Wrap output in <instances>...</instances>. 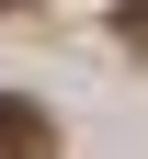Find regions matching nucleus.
Returning <instances> with one entry per match:
<instances>
[{
	"label": "nucleus",
	"instance_id": "3",
	"mask_svg": "<svg viewBox=\"0 0 148 159\" xmlns=\"http://www.w3.org/2000/svg\"><path fill=\"white\" fill-rule=\"evenodd\" d=\"M0 11H23V0H0Z\"/></svg>",
	"mask_w": 148,
	"mask_h": 159
},
{
	"label": "nucleus",
	"instance_id": "1",
	"mask_svg": "<svg viewBox=\"0 0 148 159\" xmlns=\"http://www.w3.org/2000/svg\"><path fill=\"white\" fill-rule=\"evenodd\" d=\"M0 159H46V125H34L12 91H0Z\"/></svg>",
	"mask_w": 148,
	"mask_h": 159
},
{
	"label": "nucleus",
	"instance_id": "2",
	"mask_svg": "<svg viewBox=\"0 0 148 159\" xmlns=\"http://www.w3.org/2000/svg\"><path fill=\"white\" fill-rule=\"evenodd\" d=\"M125 34H137V46H148V0H125Z\"/></svg>",
	"mask_w": 148,
	"mask_h": 159
}]
</instances>
